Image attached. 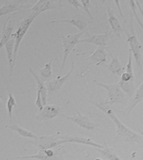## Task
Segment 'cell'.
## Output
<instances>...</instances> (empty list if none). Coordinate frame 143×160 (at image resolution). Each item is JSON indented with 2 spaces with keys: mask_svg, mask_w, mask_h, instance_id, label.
Masks as SVG:
<instances>
[{
  "mask_svg": "<svg viewBox=\"0 0 143 160\" xmlns=\"http://www.w3.org/2000/svg\"><path fill=\"white\" fill-rule=\"evenodd\" d=\"M107 14L109 16V24L111 27V31H112L113 34L116 35L119 38L121 37V34L124 30L121 26L120 22L119 21L117 17L115 16L114 10L111 9L109 7L107 8Z\"/></svg>",
  "mask_w": 143,
  "mask_h": 160,
  "instance_id": "17",
  "label": "cell"
},
{
  "mask_svg": "<svg viewBox=\"0 0 143 160\" xmlns=\"http://www.w3.org/2000/svg\"><path fill=\"white\" fill-rule=\"evenodd\" d=\"M64 6V4L60 1H48L40 0L38 1L31 8L26 10L25 12H31L41 13L47 10L53 9H60Z\"/></svg>",
  "mask_w": 143,
  "mask_h": 160,
  "instance_id": "8",
  "label": "cell"
},
{
  "mask_svg": "<svg viewBox=\"0 0 143 160\" xmlns=\"http://www.w3.org/2000/svg\"><path fill=\"white\" fill-rule=\"evenodd\" d=\"M130 5L131 6V10L133 14H134V17L135 18L136 21L138 23V24L140 25V27L143 29V23L137 15V11H136V3L135 2V1H133V0L130 1Z\"/></svg>",
  "mask_w": 143,
  "mask_h": 160,
  "instance_id": "27",
  "label": "cell"
},
{
  "mask_svg": "<svg viewBox=\"0 0 143 160\" xmlns=\"http://www.w3.org/2000/svg\"><path fill=\"white\" fill-rule=\"evenodd\" d=\"M134 18V14L131 10L130 17V27H129L130 30L129 31L125 32V34L127 37V41L129 44V46L130 47V49L131 50L132 56H134V58L135 60L137 71L139 73L141 74L143 71L142 64H141V45L140 44V42L138 40L137 35L135 30Z\"/></svg>",
  "mask_w": 143,
  "mask_h": 160,
  "instance_id": "2",
  "label": "cell"
},
{
  "mask_svg": "<svg viewBox=\"0 0 143 160\" xmlns=\"http://www.w3.org/2000/svg\"><path fill=\"white\" fill-rule=\"evenodd\" d=\"M114 34H113L112 31L109 30L107 31L105 33L102 34H97L91 36L88 38L83 39L79 40L78 43H88L93 44L97 46L103 47H105L107 45V42L111 38L114 37Z\"/></svg>",
  "mask_w": 143,
  "mask_h": 160,
  "instance_id": "10",
  "label": "cell"
},
{
  "mask_svg": "<svg viewBox=\"0 0 143 160\" xmlns=\"http://www.w3.org/2000/svg\"><path fill=\"white\" fill-rule=\"evenodd\" d=\"M111 62L107 65V68L112 74H116L120 77L122 73L124 72L125 67L122 66L117 57L113 55H111Z\"/></svg>",
  "mask_w": 143,
  "mask_h": 160,
  "instance_id": "20",
  "label": "cell"
},
{
  "mask_svg": "<svg viewBox=\"0 0 143 160\" xmlns=\"http://www.w3.org/2000/svg\"><path fill=\"white\" fill-rule=\"evenodd\" d=\"M1 35L0 34V39H1Z\"/></svg>",
  "mask_w": 143,
  "mask_h": 160,
  "instance_id": "38",
  "label": "cell"
},
{
  "mask_svg": "<svg viewBox=\"0 0 143 160\" xmlns=\"http://www.w3.org/2000/svg\"><path fill=\"white\" fill-rule=\"evenodd\" d=\"M81 4L82 5V8L85 10V12H86L88 17H90V20L93 19V16L92 15L90 9L91 8L90 1L89 0H81Z\"/></svg>",
  "mask_w": 143,
  "mask_h": 160,
  "instance_id": "28",
  "label": "cell"
},
{
  "mask_svg": "<svg viewBox=\"0 0 143 160\" xmlns=\"http://www.w3.org/2000/svg\"><path fill=\"white\" fill-rule=\"evenodd\" d=\"M29 71L31 74L34 76L35 79L36 80L37 84V90H38L40 92L43 105L44 106H46L47 105V94H48V90H47L46 86L44 83V81L38 77L37 75L35 74L34 72L32 70L31 68H30Z\"/></svg>",
  "mask_w": 143,
  "mask_h": 160,
  "instance_id": "21",
  "label": "cell"
},
{
  "mask_svg": "<svg viewBox=\"0 0 143 160\" xmlns=\"http://www.w3.org/2000/svg\"><path fill=\"white\" fill-rule=\"evenodd\" d=\"M40 14L37 12H31L28 17L23 19L19 24V28L15 33H13V35L15 38V46L13 55V62L12 71L14 68L16 64V59L17 57L19 47L21 44L22 39L25 37L26 32L28 31L29 28L30 27L32 23L34 21L35 19Z\"/></svg>",
  "mask_w": 143,
  "mask_h": 160,
  "instance_id": "4",
  "label": "cell"
},
{
  "mask_svg": "<svg viewBox=\"0 0 143 160\" xmlns=\"http://www.w3.org/2000/svg\"><path fill=\"white\" fill-rule=\"evenodd\" d=\"M53 59H51L49 62L45 64V66L40 71L41 79L44 81L48 80L52 77L53 75V70H52V63Z\"/></svg>",
  "mask_w": 143,
  "mask_h": 160,
  "instance_id": "25",
  "label": "cell"
},
{
  "mask_svg": "<svg viewBox=\"0 0 143 160\" xmlns=\"http://www.w3.org/2000/svg\"><path fill=\"white\" fill-rule=\"evenodd\" d=\"M74 62H72V68L67 73H66L63 77L58 76L56 77V79L51 80L46 83V86L48 91L50 92H53L56 91H58L59 90L61 89V88L62 87L64 83H65L66 81L69 79V77H70L72 72L74 70Z\"/></svg>",
  "mask_w": 143,
  "mask_h": 160,
  "instance_id": "13",
  "label": "cell"
},
{
  "mask_svg": "<svg viewBox=\"0 0 143 160\" xmlns=\"http://www.w3.org/2000/svg\"><path fill=\"white\" fill-rule=\"evenodd\" d=\"M50 23H67L77 28L79 30L82 32V31H85V30L87 28L90 21L88 19L84 18L83 17H74L72 18L61 19V20H53V21H51Z\"/></svg>",
  "mask_w": 143,
  "mask_h": 160,
  "instance_id": "15",
  "label": "cell"
},
{
  "mask_svg": "<svg viewBox=\"0 0 143 160\" xmlns=\"http://www.w3.org/2000/svg\"><path fill=\"white\" fill-rule=\"evenodd\" d=\"M67 120H71L74 123L83 129L87 130H93L94 128L98 127L99 123H95L91 120L88 116L82 114L80 111H77V113L72 117H66Z\"/></svg>",
  "mask_w": 143,
  "mask_h": 160,
  "instance_id": "7",
  "label": "cell"
},
{
  "mask_svg": "<svg viewBox=\"0 0 143 160\" xmlns=\"http://www.w3.org/2000/svg\"><path fill=\"white\" fill-rule=\"evenodd\" d=\"M94 160H103L102 158H95Z\"/></svg>",
  "mask_w": 143,
  "mask_h": 160,
  "instance_id": "36",
  "label": "cell"
},
{
  "mask_svg": "<svg viewBox=\"0 0 143 160\" xmlns=\"http://www.w3.org/2000/svg\"><path fill=\"white\" fill-rule=\"evenodd\" d=\"M135 2L136 3V7H137V8H138V9H139V11L140 12V14H141V17H142V18L143 19V10L142 9V8H141V6L140 5V3H139V2L138 1H135Z\"/></svg>",
  "mask_w": 143,
  "mask_h": 160,
  "instance_id": "32",
  "label": "cell"
},
{
  "mask_svg": "<svg viewBox=\"0 0 143 160\" xmlns=\"http://www.w3.org/2000/svg\"><path fill=\"white\" fill-rule=\"evenodd\" d=\"M138 131H139V133H140V134H141V135L142 136V137L143 138V131H141L140 129H138Z\"/></svg>",
  "mask_w": 143,
  "mask_h": 160,
  "instance_id": "35",
  "label": "cell"
},
{
  "mask_svg": "<svg viewBox=\"0 0 143 160\" xmlns=\"http://www.w3.org/2000/svg\"><path fill=\"white\" fill-rule=\"evenodd\" d=\"M107 53L106 52V48L99 47L90 56L87 57L84 60L88 61L89 65L94 64L98 66L107 62Z\"/></svg>",
  "mask_w": 143,
  "mask_h": 160,
  "instance_id": "14",
  "label": "cell"
},
{
  "mask_svg": "<svg viewBox=\"0 0 143 160\" xmlns=\"http://www.w3.org/2000/svg\"><path fill=\"white\" fill-rule=\"evenodd\" d=\"M120 77V81L123 82H127L135 80L134 73H128V72H125V71L124 73H122Z\"/></svg>",
  "mask_w": 143,
  "mask_h": 160,
  "instance_id": "29",
  "label": "cell"
},
{
  "mask_svg": "<svg viewBox=\"0 0 143 160\" xmlns=\"http://www.w3.org/2000/svg\"><path fill=\"white\" fill-rule=\"evenodd\" d=\"M10 160L19 159H35L38 160H56L58 159L56 154L53 149H40L38 152L33 155L26 156H17L10 158Z\"/></svg>",
  "mask_w": 143,
  "mask_h": 160,
  "instance_id": "11",
  "label": "cell"
},
{
  "mask_svg": "<svg viewBox=\"0 0 143 160\" xmlns=\"http://www.w3.org/2000/svg\"><path fill=\"white\" fill-rule=\"evenodd\" d=\"M143 101V81L140 84V86L137 89L135 90V92L133 96V99H132L131 102L128 105L127 108L124 110H117V112L121 113L123 115H127L128 116L131 113V111L133 110L134 108H135L140 102Z\"/></svg>",
  "mask_w": 143,
  "mask_h": 160,
  "instance_id": "16",
  "label": "cell"
},
{
  "mask_svg": "<svg viewBox=\"0 0 143 160\" xmlns=\"http://www.w3.org/2000/svg\"><path fill=\"white\" fill-rule=\"evenodd\" d=\"M26 7V6L25 5L17 2L9 3L6 2L5 5L0 8V17L11 12H17L19 14V12H24L22 9Z\"/></svg>",
  "mask_w": 143,
  "mask_h": 160,
  "instance_id": "18",
  "label": "cell"
},
{
  "mask_svg": "<svg viewBox=\"0 0 143 160\" xmlns=\"http://www.w3.org/2000/svg\"><path fill=\"white\" fill-rule=\"evenodd\" d=\"M62 138L63 139V144L67 142H74L91 146L99 149H103L104 148V146L103 145L100 144L97 142H94L90 138L83 136L75 134L62 135Z\"/></svg>",
  "mask_w": 143,
  "mask_h": 160,
  "instance_id": "9",
  "label": "cell"
},
{
  "mask_svg": "<svg viewBox=\"0 0 143 160\" xmlns=\"http://www.w3.org/2000/svg\"><path fill=\"white\" fill-rule=\"evenodd\" d=\"M97 85L107 91V98L105 101H102L104 104L109 106L115 104L126 105L128 102L130 98L121 90L119 82L112 84L99 82L97 83Z\"/></svg>",
  "mask_w": 143,
  "mask_h": 160,
  "instance_id": "3",
  "label": "cell"
},
{
  "mask_svg": "<svg viewBox=\"0 0 143 160\" xmlns=\"http://www.w3.org/2000/svg\"><path fill=\"white\" fill-rule=\"evenodd\" d=\"M97 150L103 155V157L108 160H123L106 144L103 149L97 148Z\"/></svg>",
  "mask_w": 143,
  "mask_h": 160,
  "instance_id": "24",
  "label": "cell"
},
{
  "mask_svg": "<svg viewBox=\"0 0 143 160\" xmlns=\"http://www.w3.org/2000/svg\"><path fill=\"white\" fill-rule=\"evenodd\" d=\"M14 46H15V38L13 35L12 34L10 39L5 45L7 55H8V60L9 62L11 75L13 73L12 66L13 62V55H14Z\"/></svg>",
  "mask_w": 143,
  "mask_h": 160,
  "instance_id": "23",
  "label": "cell"
},
{
  "mask_svg": "<svg viewBox=\"0 0 143 160\" xmlns=\"http://www.w3.org/2000/svg\"><path fill=\"white\" fill-rule=\"evenodd\" d=\"M9 129L12 130L13 131L16 132L19 135L21 136L22 137L25 138H32V139L37 140L39 138V136L35 135L34 133L29 131L28 129H25L22 127L19 126L17 124H11L8 126H6Z\"/></svg>",
  "mask_w": 143,
  "mask_h": 160,
  "instance_id": "22",
  "label": "cell"
},
{
  "mask_svg": "<svg viewBox=\"0 0 143 160\" xmlns=\"http://www.w3.org/2000/svg\"><path fill=\"white\" fill-rule=\"evenodd\" d=\"M67 2L74 7L76 9L78 10L79 8H82V5L80 2L77 0H68Z\"/></svg>",
  "mask_w": 143,
  "mask_h": 160,
  "instance_id": "31",
  "label": "cell"
},
{
  "mask_svg": "<svg viewBox=\"0 0 143 160\" xmlns=\"http://www.w3.org/2000/svg\"><path fill=\"white\" fill-rule=\"evenodd\" d=\"M141 49H142V51H143V46H141Z\"/></svg>",
  "mask_w": 143,
  "mask_h": 160,
  "instance_id": "37",
  "label": "cell"
},
{
  "mask_svg": "<svg viewBox=\"0 0 143 160\" xmlns=\"http://www.w3.org/2000/svg\"><path fill=\"white\" fill-rule=\"evenodd\" d=\"M37 97H36V99H35V105L39 109L40 111H41L43 108H44V106L43 105V102H42V97H41V95H40V92L38 90H37Z\"/></svg>",
  "mask_w": 143,
  "mask_h": 160,
  "instance_id": "30",
  "label": "cell"
},
{
  "mask_svg": "<svg viewBox=\"0 0 143 160\" xmlns=\"http://www.w3.org/2000/svg\"><path fill=\"white\" fill-rule=\"evenodd\" d=\"M114 2H115L116 4L118 5V7L119 10V12H120V15H121V17H122V18H123V20H124V21L125 22H126V20L125 19L124 17V16H123V14L122 13V12H121V10L120 9V2H119V1H114Z\"/></svg>",
  "mask_w": 143,
  "mask_h": 160,
  "instance_id": "33",
  "label": "cell"
},
{
  "mask_svg": "<svg viewBox=\"0 0 143 160\" xmlns=\"http://www.w3.org/2000/svg\"><path fill=\"white\" fill-rule=\"evenodd\" d=\"M16 105V99L14 98V96L13 95L12 92H10L9 94V97L8 99V101L6 102V109L8 112V115L9 119L12 122L13 115L12 112L13 110V108Z\"/></svg>",
  "mask_w": 143,
  "mask_h": 160,
  "instance_id": "26",
  "label": "cell"
},
{
  "mask_svg": "<svg viewBox=\"0 0 143 160\" xmlns=\"http://www.w3.org/2000/svg\"><path fill=\"white\" fill-rule=\"evenodd\" d=\"M84 31L78 32L76 34H69L66 36H62V46L63 48V56L62 62L61 64V67L60 69L59 73L61 74L62 72L63 69L65 66L66 62L72 51L74 49L75 46L78 44L81 36L84 34Z\"/></svg>",
  "mask_w": 143,
  "mask_h": 160,
  "instance_id": "5",
  "label": "cell"
},
{
  "mask_svg": "<svg viewBox=\"0 0 143 160\" xmlns=\"http://www.w3.org/2000/svg\"><path fill=\"white\" fill-rule=\"evenodd\" d=\"M61 108L56 105H47L40 111L35 118L39 121L51 120L58 117L60 114Z\"/></svg>",
  "mask_w": 143,
  "mask_h": 160,
  "instance_id": "12",
  "label": "cell"
},
{
  "mask_svg": "<svg viewBox=\"0 0 143 160\" xmlns=\"http://www.w3.org/2000/svg\"><path fill=\"white\" fill-rule=\"evenodd\" d=\"M35 140L37 142L36 144L40 149H53L63 144L62 134L60 132L51 135L39 136Z\"/></svg>",
  "mask_w": 143,
  "mask_h": 160,
  "instance_id": "6",
  "label": "cell"
},
{
  "mask_svg": "<svg viewBox=\"0 0 143 160\" xmlns=\"http://www.w3.org/2000/svg\"><path fill=\"white\" fill-rule=\"evenodd\" d=\"M14 15V14H13L11 16H9L5 22L3 31L1 33V39H0V49H1L3 46H5L6 43L9 41L12 37L14 28L10 25L7 26V23L9 20L10 17Z\"/></svg>",
  "mask_w": 143,
  "mask_h": 160,
  "instance_id": "19",
  "label": "cell"
},
{
  "mask_svg": "<svg viewBox=\"0 0 143 160\" xmlns=\"http://www.w3.org/2000/svg\"><path fill=\"white\" fill-rule=\"evenodd\" d=\"M93 103L100 110L106 113L116 126V135L114 138V140H124L125 142L136 144H139L140 142H141L140 135L122 123L115 115L112 109L109 108V106L104 104L102 102H100L99 103L93 102Z\"/></svg>",
  "mask_w": 143,
  "mask_h": 160,
  "instance_id": "1",
  "label": "cell"
},
{
  "mask_svg": "<svg viewBox=\"0 0 143 160\" xmlns=\"http://www.w3.org/2000/svg\"><path fill=\"white\" fill-rule=\"evenodd\" d=\"M2 108V102H1V96H0V111L1 110Z\"/></svg>",
  "mask_w": 143,
  "mask_h": 160,
  "instance_id": "34",
  "label": "cell"
}]
</instances>
